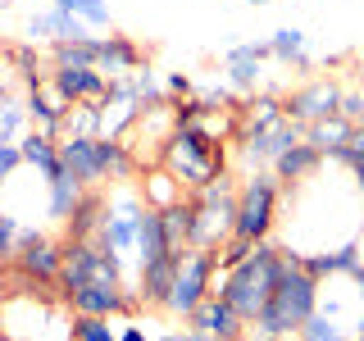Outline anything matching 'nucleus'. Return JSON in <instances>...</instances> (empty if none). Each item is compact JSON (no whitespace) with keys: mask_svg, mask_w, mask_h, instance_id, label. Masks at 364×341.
Masks as SVG:
<instances>
[{"mask_svg":"<svg viewBox=\"0 0 364 341\" xmlns=\"http://www.w3.org/2000/svg\"><path fill=\"white\" fill-rule=\"evenodd\" d=\"M237 237V178L223 173L191 191V246L223 250Z\"/></svg>","mask_w":364,"mask_h":341,"instance_id":"nucleus-4","label":"nucleus"},{"mask_svg":"<svg viewBox=\"0 0 364 341\" xmlns=\"http://www.w3.org/2000/svg\"><path fill=\"white\" fill-rule=\"evenodd\" d=\"M50 5H60V0H50Z\"/></svg>","mask_w":364,"mask_h":341,"instance_id":"nucleus-50","label":"nucleus"},{"mask_svg":"<svg viewBox=\"0 0 364 341\" xmlns=\"http://www.w3.org/2000/svg\"><path fill=\"white\" fill-rule=\"evenodd\" d=\"M246 341H296V337L291 332H259V328H250Z\"/></svg>","mask_w":364,"mask_h":341,"instance_id":"nucleus-39","label":"nucleus"},{"mask_svg":"<svg viewBox=\"0 0 364 341\" xmlns=\"http://www.w3.org/2000/svg\"><path fill=\"white\" fill-rule=\"evenodd\" d=\"M91 187H82L73 173H55L50 182H46V214H50V223H68L73 219V210L82 205V196H87Z\"/></svg>","mask_w":364,"mask_h":341,"instance_id":"nucleus-24","label":"nucleus"},{"mask_svg":"<svg viewBox=\"0 0 364 341\" xmlns=\"http://www.w3.org/2000/svg\"><path fill=\"white\" fill-rule=\"evenodd\" d=\"M350 146H355V155H364V123H355V136H350Z\"/></svg>","mask_w":364,"mask_h":341,"instance_id":"nucleus-42","label":"nucleus"},{"mask_svg":"<svg viewBox=\"0 0 364 341\" xmlns=\"http://www.w3.org/2000/svg\"><path fill=\"white\" fill-rule=\"evenodd\" d=\"M0 341H14V332H9V328H0Z\"/></svg>","mask_w":364,"mask_h":341,"instance_id":"nucleus-46","label":"nucleus"},{"mask_svg":"<svg viewBox=\"0 0 364 341\" xmlns=\"http://www.w3.org/2000/svg\"><path fill=\"white\" fill-rule=\"evenodd\" d=\"M273 60L269 55V41H242L223 55V77L237 96H255L264 87V64Z\"/></svg>","mask_w":364,"mask_h":341,"instance_id":"nucleus-11","label":"nucleus"},{"mask_svg":"<svg viewBox=\"0 0 364 341\" xmlns=\"http://www.w3.org/2000/svg\"><path fill=\"white\" fill-rule=\"evenodd\" d=\"M146 210H151V205L141 200L136 182H109L105 187V219H100L96 242H100V250L119 255L132 273H136V242H141Z\"/></svg>","mask_w":364,"mask_h":341,"instance_id":"nucleus-5","label":"nucleus"},{"mask_svg":"<svg viewBox=\"0 0 364 341\" xmlns=\"http://www.w3.org/2000/svg\"><path fill=\"white\" fill-rule=\"evenodd\" d=\"M164 255H173V250H168V237H164V223H159V210H146V219H141V242H136V269L155 264V259H164Z\"/></svg>","mask_w":364,"mask_h":341,"instance_id":"nucleus-28","label":"nucleus"},{"mask_svg":"<svg viewBox=\"0 0 364 341\" xmlns=\"http://www.w3.org/2000/svg\"><path fill=\"white\" fill-rule=\"evenodd\" d=\"M23 105H28V123H32L37 132H46V136H60V128H64V114L73 109V100H68L64 91L50 82V73H46L41 82H32V87H28V100H23Z\"/></svg>","mask_w":364,"mask_h":341,"instance_id":"nucleus-13","label":"nucleus"},{"mask_svg":"<svg viewBox=\"0 0 364 341\" xmlns=\"http://www.w3.org/2000/svg\"><path fill=\"white\" fill-rule=\"evenodd\" d=\"M28 128V105L18 100H0V141H18Z\"/></svg>","mask_w":364,"mask_h":341,"instance_id":"nucleus-33","label":"nucleus"},{"mask_svg":"<svg viewBox=\"0 0 364 341\" xmlns=\"http://www.w3.org/2000/svg\"><path fill=\"white\" fill-rule=\"evenodd\" d=\"M60 159L82 187H109V168L100 155V136H60Z\"/></svg>","mask_w":364,"mask_h":341,"instance_id":"nucleus-12","label":"nucleus"},{"mask_svg":"<svg viewBox=\"0 0 364 341\" xmlns=\"http://www.w3.org/2000/svg\"><path fill=\"white\" fill-rule=\"evenodd\" d=\"M136 191H141V200L151 205V210H168V205H178V200L191 196V191L182 187V178L168 164H159V159L141 164V173H136Z\"/></svg>","mask_w":364,"mask_h":341,"instance_id":"nucleus-16","label":"nucleus"},{"mask_svg":"<svg viewBox=\"0 0 364 341\" xmlns=\"http://www.w3.org/2000/svg\"><path fill=\"white\" fill-rule=\"evenodd\" d=\"M146 64L141 45L132 37H119V32H109V37H96V68L109 77V82H119V77L136 73V68Z\"/></svg>","mask_w":364,"mask_h":341,"instance_id":"nucleus-18","label":"nucleus"},{"mask_svg":"<svg viewBox=\"0 0 364 341\" xmlns=\"http://www.w3.org/2000/svg\"><path fill=\"white\" fill-rule=\"evenodd\" d=\"M323 164H328V155L318 151L314 141H296V146H287V151L273 159V173H278V182H282L287 191H296L301 182H310Z\"/></svg>","mask_w":364,"mask_h":341,"instance_id":"nucleus-20","label":"nucleus"},{"mask_svg":"<svg viewBox=\"0 0 364 341\" xmlns=\"http://www.w3.org/2000/svg\"><path fill=\"white\" fill-rule=\"evenodd\" d=\"M341 96H346V87H341L337 77L318 73L310 82L291 87L287 96H282V105H287V119H296L305 128V123H318V119H328V114H341Z\"/></svg>","mask_w":364,"mask_h":341,"instance_id":"nucleus-9","label":"nucleus"},{"mask_svg":"<svg viewBox=\"0 0 364 341\" xmlns=\"http://www.w3.org/2000/svg\"><path fill=\"white\" fill-rule=\"evenodd\" d=\"M151 341H187V337H178V332H164V337H151Z\"/></svg>","mask_w":364,"mask_h":341,"instance_id":"nucleus-44","label":"nucleus"},{"mask_svg":"<svg viewBox=\"0 0 364 341\" xmlns=\"http://www.w3.org/2000/svg\"><path fill=\"white\" fill-rule=\"evenodd\" d=\"M60 9L77 14L91 32H109L114 28V14H109V0H60Z\"/></svg>","mask_w":364,"mask_h":341,"instance_id":"nucleus-31","label":"nucleus"},{"mask_svg":"<svg viewBox=\"0 0 364 341\" xmlns=\"http://www.w3.org/2000/svg\"><path fill=\"white\" fill-rule=\"evenodd\" d=\"M18 232H23L18 214L0 210V259H14V255H18Z\"/></svg>","mask_w":364,"mask_h":341,"instance_id":"nucleus-34","label":"nucleus"},{"mask_svg":"<svg viewBox=\"0 0 364 341\" xmlns=\"http://www.w3.org/2000/svg\"><path fill=\"white\" fill-rule=\"evenodd\" d=\"M18 151H23V164H28L41 182H50L55 173H64L60 136H46V132H37V128H28V132L18 136Z\"/></svg>","mask_w":364,"mask_h":341,"instance_id":"nucleus-21","label":"nucleus"},{"mask_svg":"<svg viewBox=\"0 0 364 341\" xmlns=\"http://www.w3.org/2000/svg\"><path fill=\"white\" fill-rule=\"evenodd\" d=\"M182 337H187V341H219L214 332H200V328H187V332H182Z\"/></svg>","mask_w":364,"mask_h":341,"instance_id":"nucleus-41","label":"nucleus"},{"mask_svg":"<svg viewBox=\"0 0 364 341\" xmlns=\"http://www.w3.org/2000/svg\"><path fill=\"white\" fill-rule=\"evenodd\" d=\"M291 255H296V250H291ZM301 264L310 269L318 282H323V278H341V273H355V269H360V242L328 246V250H310V255H301Z\"/></svg>","mask_w":364,"mask_h":341,"instance_id":"nucleus-23","label":"nucleus"},{"mask_svg":"<svg viewBox=\"0 0 364 341\" xmlns=\"http://www.w3.org/2000/svg\"><path fill=\"white\" fill-rule=\"evenodd\" d=\"M187 328L214 332L219 341H246V332H250V323H246V318L223 301V296H210V301H200V310L187 318Z\"/></svg>","mask_w":364,"mask_h":341,"instance_id":"nucleus-17","label":"nucleus"},{"mask_svg":"<svg viewBox=\"0 0 364 341\" xmlns=\"http://www.w3.org/2000/svg\"><path fill=\"white\" fill-rule=\"evenodd\" d=\"M178 259H182V255H164V259H155V264L136 269V296H141L146 310H164V305H168V291H173Z\"/></svg>","mask_w":364,"mask_h":341,"instance_id":"nucleus-22","label":"nucleus"},{"mask_svg":"<svg viewBox=\"0 0 364 341\" xmlns=\"http://www.w3.org/2000/svg\"><path fill=\"white\" fill-rule=\"evenodd\" d=\"M159 223H164V237H168V250L182 255V250L191 246V196L168 205V210H159Z\"/></svg>","mask_w":364,"mask_h":341,"instance_id":"nucleus-29","label":"nucleus"},{"mask_svg":"<svg viewBox=\"0 0 364 341\" xmlns=\"http://www.w3.org/2000/svg\"><path fill=\"white\" fill-rule=\"evenodd\" d=\"M269 55H273V64H282V68H305V64H310L305 32L301 28H278L269 37Z\"/></svg>","mask_w":364,"mask_h":341,"instance_id":"nucleus-27","label":"nucleus"},{"mask_svg":"<svg viewBox=\"0 0 364 341\" xmlns=\"http://www.w3.org/2000/svg\"><path fill=\"white\" fill-rule=\"evenodd\" d=\"M318 291H323V282L301 264V255L287 250V269H282V278H278V287H273V296H269L264 314H259L250 328H259V332H291L296 337L305 328V318L318 310Z\"/></svg>","mask_w":364,"mask_h":341,"instance_id":"nucleus-2","label":"nucleus"},{"mask_svg":"<svg viewBox=\"0 0 364 341\" xmlns=\"http://www.w3.org/2000/svg\"><path fill=\"white\" fill-rule=\"evenodd\" d=\"M64 305L73 314H100V318H132L141 310L136 287H109V282H87L73 296H64Z\"/></svg>","mask_w":364,"mask_h":341,"instance_id":"nucleus-10","label":"nucleus"},{"mask_svg":"<svg viewBox=\"0 0 364 341\" xmlns=\"http://www.w3.org/2000/svg\"><path fill=\"white\" fill-rule=\"evenodd\" d=\"M350 332H346V328H341V323H333V318H328V314H310V318H305V328H301V332H296V341H346Z\"/></svg>","mask_w":364,"mask_h":341,"instance_id":"nucleus-32","label":"nucleus"},{"mask_svg":"<svg viewBox=\"0 0 364 341\" xmlns=\"http://www.w3.org/2000/svg\"><path fill=\"white\" fill-rule=\"evenodd\" d=\"M0 328H5V301H0Z\"/></svg>","mask_w":364,"mask_h":341,"instance_id":"nucleus-47","label":"nucleus"},{"mask_svg":"<svg viewBox=\"0 0 364 341\" xmlns=\"http://www.w3.org/2000/svg\"><path fill=\"white\" fill-rule=\"evenodd\" d=\"M68 341H119V328H114V318L100 314H73L68 318Z\"/></svg>","mask_w":364,"mask_h":341,"instance_id":"nucleus-30","label":"nucleus"},{"mask_svg":"<svg viewBox=\"0 0 364 341\" xmlns=\"http://www.w3.org/2000/svg\"><path fill=\"white\" fill-rule=\"evenodd\" d=\"M246 5H264V0H246Z\"/></svg>","mask_w":364,"mask_h":341,"instance_id":"nucleus-49","label":"nucleus"},{"mask_svg":"<svg viewBox=\"0 0 364 341\" xmlns=\"http://www.w3.org/2000/svg\"><path fill=\"white\" fill-rule=\"evenodd\" d=\"M350 182H355V191H360V200H364V155L350 164Z\"/></svg>","mask_w":364,"mask_h":341,"instance_id":"nucleus-40","label":"nucleus"},{"mask_svg":"<svg viewBox=\"0 0 364 341\" xmlns=\"http://www.w3.org/2000/svg\"><path fill=\"white\" fill-rule=\"evenodd\" d=\"M250 250H255L250 242H242V237H232V242H228V246L219 250V269H223V273H228V269H237V264H242V259L250 255Z\"/></svg>","mask_w":364,"mask_h":341,"instance_id":"nucleus-36","label":"nucleus"},{"mask_svg":"<svg viewBox=\"0 0 364 341\" xmlns=\"http://www.w3.org/2000/svg\"><path fill=\"white\" fill-rule=\"evenodd\" d=\"M214 269H219V250H196V246L182 250L164 314H173V318H191V314H196L200 301L214 296Z\"/></svg>","mask_w":364,"mask_h":341,"instance_id":"nucleus-7","label":"nucleus"},{"mask_svg":"<svg viewBox=\"0 0 364 341\" xmlns=\"http://www.w3.org/2000/svg\"><path fill=\"white\" fill-rule=\"evenodd\" d=\"M296 141H305V128L296 119H278V123H269V128H242L237 132V168L242 173H255V168H273V159H278L287 146Z\"/></svg>","mask_w":364,"mask_h":341,"instance_id":"nucleus-8","label":"nucleus"},{"mask_svg":"<svg viewBox=\"0 0 364 341\" xmlns=\"http://www.w3.org/2000/svg\"><path fill=\"white\" fill-rule=\"evenodd\" d=\"M350 278H355V282H360V291H364V264H360L355 273H350Z\"/></svg>","mask_w":364,"mask_h":341,"instance_id":"nucleus-45","label":"nucleus"},{"mask_svg":"<svg viewBox=\"0 0 364 341\" xmlns=\"http://www.w3.org/2000/svg\"><path fill=\"white\" fill-rule=\"evenodd\" d=\"M14 168H23V151H18V141H0V187L14 178Z\"/></svg>","mask_w":364,"mask_h":341,"instance_id":"nucleus-35","label":"nucleus"},{"mask_svg":"<svg viewBox=\"0 0 364 341\" xmlns=\"http://www.w3.org/2000/svg\"><path fill=\"white\" fill-rule=\"evenodd\" d=\"M341 114H346L350 123H364V87H346V96H341Z\"/></svg>","mask_w":364,"mask_h":341,"instance_id":"nucleus-37","label":"nucleus"},{"mask_svg":"<svg viewBox=\"0 0 364 341\" xmlns=\"http://www.w3.org/2000/svg\"><path fill=\"white\" fill-rule=\"evenodd\" d=\"M350 136H355V123L346 119V114H328V119L318 123H305V141H314L318 151H337V146H346Z\"/></svg>","mask_w":364,"mask_h":341,"instance_id":"nucleus-26","label":"nucleus"},{"mask_svg":"<svg viewBox=\"0 0 364 341\" xmlns=\"http://www.w3.org/2000/svg\"><path fill=\"white\" fill-rule=\"evenodd\" d=\"M100 219H105V187H91L73 210V219L64 223V242H91L100 232Z\"/></svg>","mask_w":364,"mask_h":341,"instance_id":"nucleus-25","label":"nucleus"},{"mask_svg":"<svg viewBox=\"0 0 364 341\" xmlns=\"http://www.w3.org/2000/svg\"><path fill=\"white\" fill-rule=\"evenodd\" d=\"M119 341H151V337H146L141 323H123V328H119Z\"/></svg>","mask_w":364,"mask_h":341,"instance_id":"nucleus-38","label":"nucleus"},{"mask_svg":"<svg viewBox=\"0 0 364 341\" xmlns=\"http://www.w3.org/2000/svg\"><path fill=\"white\" fill-rule=\"evenodd\" d=\"M287 187L278 182L273 168H255V173H242L237 182V237L242 242H269L273 227H278V210Z\"/></svg>","mask_w":364,"mask_h":341,"instance_id":"nucleus-6","label":"nucleus"},{"mask_svg":"<svg viewBox=\"0 0 364 341\" xmlns=\"http://www.w3.org/2000/svg\"><path fill=\"white\" fill-rule=\"evenodd\" d=\"M159 164L173 168L187 191H200L205 182H214V178H223V173H228L223 141H214V136H210V132H200L196 123H178V128L168 132L164 151H159Z\"/></svg>","mask_w":364,"mask_h":341,"instance_id":"nucleus-3","label":"nucleus"},{"mask_svg":"<svg viewBox=\"0 0 364 341\" xmlns=\"http://www.w3.org/2000/svg\"><path fill=\"white\" fill-rule=\"evenodd\" d=\"M355 332L364 337V310H360V318H355V328H350V337H355Z\"/></svg>","mask_w":364,"mask_h":341,"instance_id":"nucleus-43","label":"nucleus"},{"mask_svg":"<svg viewBox=\"0 0 364 341\" xmlns=\"http://www.w3.org/2000/svg\"><path fill=\"white\" fill-rule=\"evenodd\" d=\"M346 341H364V337H360V332H355V337H346Z\"/></svg>","mask_w":364,"mask_h":341,"instance_id":"nucleus-48","label":"nucleus"},{"mask_svg":"<svg viewBox=\"0 0 364 341\" xmlns=\"http://www.w3.org/2000/svg\"><path fill=\"white\" fill-rule=\"evenodd\" d=\"M28 37L37 45H60V41H87V37H96V32H91L77 14H68V9L46 5L41 14L28 18Z\"/></svg>","mask_w":364,"mask_h":341,"instance_id":"nucleus-15","label":"nucleus"},{"mask_svg":"<svg viewBox=\"0 0 364 341\" xmlns=\"http://www.w3.org/2000/svg\"><path fill=\"white\" fill-rule=\"evenodd\" d=\"M50 82L64 91L73 105H96L109 96V77L96 64H50Z\"/></svg>","mask_w":364,"mask_h":341,"instance_id":"nucleus-14","label":"nucleus"},{"mask_svg":"<svg viewBox=\"0 0 364 341\" xmlns=\"http://www.w3.org/2000/svg\"><path fill=\"white\" fill-rule=\"evenodd\" d=\"M60 264H64V242H37V246H23L18 255H14V269H18V278H28V282H37V287H50L55 278H60Z\"/></svg>","mask_w":364,"mask_h":341,"instance_id":"nucleus-19","label":"nucleus"},{"mask_svg":"<svg viewBox=\"0 0 364 341\" xmlns=\"http://www.w3.org/2000/svg\"><path fill=\"white\" fill-rule=\"evenodd\" d=\"M282 269H287V246H278L273 237L269 242H255V250H250L237 269H228V273L214 269V296H223L246 323H255V318L264 314L273 287H278Z\"/></svg>","mask_w":364,"mask_h":341,"instance_id":"nucleus-1","label":"nucleus"}]
</instances>
